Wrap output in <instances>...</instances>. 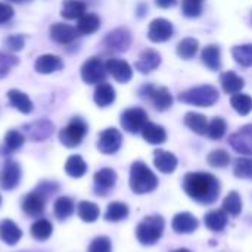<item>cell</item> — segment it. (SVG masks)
<instances>
[{
	"label": "cell",
	"instance_id": "cell-42",
	"mask_svg": "<svg viewBox=\"0 0 252 252\" xmlns=\"http://www.w3.org/2000/svg\"><path fill=\"white\" fill-rule=\"evenodd\" d=\"M226 130H227V123L221 117H217L208 124L207 136L213 140H220L226 134Z\"/></svg>",
	"mask_w": 252,
	"mask_h": 252
},
{
	"label": "cell",
	"instance_id": "cell-7",
	"mask_svg": "<svg viewBox=\"0 0 252 252\" xmlns=\"http://www.w3.org/2000/svg\"><path fill=\"white\" fill-rule=\"evenodd\" d=\"M148 123V114L142 108H130L121 114V126L128 133H140Z\"/></svg>",
	"mask_w": 252,
	"mask_h": 252
},
{
	"label": "cell",
	"instance_id": "cell-37",
	"mask_svg": "<svg viewBox=\"0 0 252 252\" xmlns=\"http://www.w3.org/2000/svg\"><path fill=\"white\" fill-rule=\"evenodd\" d=\"M100 210L96 204L89 201H81L78 204V217L86 223H94L99 219Z\"/></svg>",
	"mask_w": 252,
	"mask_h": 252
},
{
	"label": "cell",
	"instance_id": "cell-10",
	"mask_svg": "<svg viewBox=\"0 0 252 252\" xmlns=\"http://www.w3.org/2000/svg\"><path fill=\"white\" fill-rule=\"evenodd\" d=\"M103 44L112 52H127L131 44V34L127 28H117L105 37Z\"/></svg>",
	"mask_w": 252,
	"mask_h": 252
},
{
	"label": "cell",
	"instance_id": "cell-51",
	"mask_svg": "<svg viewBox=\"0 0 252 252\" xmlns=\"http://www.w3.org/2000/svg\"><path fill=\"white\" fill-rule=\"evenodd\" d=\"M13 16V9L7 3H0V25L10 21Z\"/></svg>",
	"mask_w": 252,
	"mask_h": 252
},
{
	"label": "cell",
	"instance_id": "cell-25",
	"mask_svg": "<svg viewBox=\"0 0 252 252\" xmlns=\"http://www.w3.org/2000/svg\"><path fill=\"white\" fill-rule=\"evenodd\" d=\"M149 99L152 100L155 109H158L161 112L170 109L171 105H173V96H171V93H170V90L167 87H154L152 94H151Z\"/></svg>",
	"mask_w": 252,
	"mask_h": 252
},
{
	"label": "cell",
	"instance_id": "cell-8",
	"mask_svg": "<svg viewBox=\"0 0 252 252\" xmlns=\"http://www.w3.org/2000/svg\"><path fill=\"white\" fill-rule=\"evenodd\" d=\"M21 176L22 171L19 164L13 159H6L0 171V188L3 190H13L15 188H18L21 182Z\"/></svg>",
	"mask_w": 252,
	"mask_h": 252
},
{
	"label": "cell",
	"instance_id": "cell-48",
	"mask_svg": "<svg viewBox=\"0 0 252 252\" xmlns=\"http://www.w3.org/2000/svg\"><path fill=\"white\" fill-rule=\"evenodd\" d=\"M89 252H112V244L108 236H97L89 245Z\"/></svg>",
	"mask_w": 252,
	"mask_h": 252
},
{
	"label": "cell",
	"instance_id": "cell-47",
	"mask_svg": "<svg viewBox=\"0 0 252 252\" xmlns=\"http://www.w3.org/2000/svg\"><path fill=\"white\" fill-rule=\"evenodd\" d=\"M18 65V58L0 52V78L6 77Z\"/></svg>",
	"mask_w": 252,
	"mask_h": 252
},
{
	"label": "cell",
	"instance_id": "cell-41",
	"mask_svg": "<svg viewBox=\"0 0 252 252\" xmlns=\"http://www.w3.org/2000/svg\"><path fill=\"white\" fill-rule=\"evenodd\" d=\"M223 210L230 216H239L242 211V199L238 192H230L223 201Z\"/></svg>",
	"mask_w": 252,
	"mask_h": 252
},
{
	"label": "cell",
	"instance_id": "cell-18",
	"mask_svg": "<svg viewBox=\"0 0 252 252\" xmlns=\"http://www.w3.org/2000/svg\"><path fill=\"white\" fill-rule=\"evenodd\" d=\"M161 65V55L152 49L143 50L139 56V61L134 63L136 69L142 74H149Z\"/></svg>",
	"mask_w": 252,
	"mask_h": 252
},
{
	"label": "cell",
	"instance_id": "cell-20",
	"mask_svg": "<svg viewBox=\"0 0 252 252\" xmlns=\"http://www.w3.org/2000/svg\"><path fill=\"white\" fill-rule=\"evenodd\" d=\"M34 68L38 74H52V72L61 71L63 68V62L59 56L46 53L37 58Z\"/></svg>",
	"mask_w": 252,
	"mask_h": 252
},
{
	"label": "cell",
	"instance_id": "cell-3",
	"mask_svg": "<svg viewBox=\"0 0 252 252\" xmlns=\"http://www.w3.org/2000/svg\"><path fill=\"white\" fill-rule=\"evenodd\" d=\"M164 226L165 223L161 216H149L137 224L136 238L145 247L155 245L164 233Z\"/></svg>",
	"mask_w": 252,
	"mask_h": 252
},
{
	"label": "cell",
	"instance_id": "cell-55",
	"mask_svg": "<svg viewBox=\"0 0 252 252\" xmlns=\"http://www.w3.org/2000/svg\"><path fill=\"white\" fill-rule=\"evenodd\" d=\"M25 252H28V251H25ZM37 252H40V251H37Z\"/></svg>",
	"mask_w": 252,
	"mask_h": 252
},
{
	"label": "cell",
	"instance_id": "cell-49",
	"mask_svg": "<svg viewBox=\"0 0 252 252\" xmlns=\"http://www.w3.org/2000/svg\"><path fill=\"white\" fill-rule=\"evenodd\" d=\"M4 46L7 47V50L10 52H19L24 49L25 46V37L21 34H15V35H9L4 40Z\"/></svg>",
	"mask_w": 252,
	"mask_h": 252
},
{
	"label": "cell",
	"instance_id": "cell-30",
	"mask_svg": "<svg viewBox=\"0 0 252 252\" xmlns=\"http://www.w3.org/2000/svg\"><path fill=\"white\" fill-rule=\"evenodd\" d=\"M65 173L72 179H80L87 173V164L80 155H71L65 162Z\"/></svg>",
	"mask_w": 252,
	"mask_h": 252
},
{
	"label": "cell",
	"instance_id": "cell-16",
	"mask_svg": "<svg viewBox=\"0 0 252 252\" xmlns=\"http://www.w3.org/2000/svg\"><path fill=\"white\" fill-rule=\"evenodd\" d=\"M106 71L118 81V83H128L133 78L131 66L123 59H108L106 61Z\"/></svg>",
	"mask_w": 252,
	"mask_h": 252
},
{
	"label": "cell",
	"instance_id": "cell-53",
	"mask_svg": "<svg viewBox=\"0 0 252 252\" xmlns=\"http://www.w3.org/2000/svg\"><path fill=\"white\" fill-rule=\"evenodd\" d=\"M173 252H190L189 250H186V248H180V250H176V251Z\"/></svg>",
	"mask_w": 252,
	"mask_h": 252
},
{
	"label": "cell",
	"instance_id": "cell-32",
	"mask_svg": "<svg viewBox=\"0 0 252 252\" xmlns=\"http://www.w3.org/2000/svg\"><path fill=\"white\" fill-rule=\"evenodd\" d=\"M86 13V4L81 0H63L61 15L65 19H80Z\"/></svg>",
	"mask_w": 252,
	"mask_h": 252
},
{
	"label": "cell",
	"instance_id": "cell-29",
	"mask_svg": "<svg viewBox=\"0 0 252 252\" xmlns=\"http://www.w3.org/2000/svg\"><path fill=\"white\" fill-rule=\"evenodd\" d=\"M100 19L96 13H84L77 24V31L80 35H89L99 30Z\"/></svg>",
	"mask_w": 252,
	"mask_h": 252
},
{
	"label": "cell",
	"instance_id": "cell-23",
	"mask_svg": "<svg viewBox=\"0 0 252 252\" xmlns=\"http://www.w3.org/2000/svg\"><path fill=\"white\" fill-rule=\"evenodd\" d=\"M201 59H202V63H204L208 69H211V71H219V69L221 68V52H220V47L216 46V44L207 46V47L202 50Z\"/></svg>",
	"mask_w": 252,
	"mask_h": 252
},
{
	"label": "cell",
	"instance_id": "cell-28",
	"mask_svg": "<svg viewBox=\"0 0 252 252\" xmlns=\"http://www.w3.org/2000/svg\"><path fill=\"white\" fill-rule=\"evenodd\" d=\"M221 87L227 94H238L245 87V81L233 71H227L221 75Z\"/></svg>",
	"mask_w": 252,
	"mask_h": 252
},
{
	"label": "cell",
	"instance_id": "cell-17",
	"mask_svg": "<svg viewBox=\"0 0 252 252\" xmlns=\"http://www.w3.org/2000/svg\"><path fill=\"white\" fill-rule=\"evenodd\" d=\"M78 31L77 28L63 24V22H56L50 27V37L53 41L61 43V44H69L72 43L77 37H78Z\"/></svg>",
	"mask_w": 252,
	"mask_h": 252
},
{
	"label": "cell",
	"instance_id": "cell-1",
	"mask_svg": "<svg viewBox=\"0 0 252 252\" xmlns=\"http://www.w3.org/2000/svg\"><path fill=\"white\" fill-rule=\"evenodd\" d=\"M188 196L199 204H213L220 195V182L210 173H188L183 180Z\"/></svg>",
	"mask_w": 252,
	"mask_h": 252
},
{
	"label": "cell",
	"instance_id": "cell-9",
	"mask_svg": "<svg viewBox=\"0 0 252 252\" xmlns=\"http://www.w3.org/2000/svg\"><path fill=\"white\" fill-rule=\"evenodd\" d=\"M123 145V136L117 128H106L99 134L97 149L105 155H112L120 151Z\"/></svg>",
	"mask_w": 252,
	"mask_h": 252
},
{
	"label": "cell",
	"instance_id": "cell-27",
	"mask_svg": "<svg viewBox=\"0 0 252 252\" xmlns=\"http://www.w3.org/2000/svg\"><path fill=\"white\" fill-rule=\"evenodd\" d=\"M142 136L143 139L151 143V145H162L167 140V131L164 130V127L157 126L154 123H146V126L142 130Z\"/></svg>",
	"mask_w": 252,
	"mask_h": 252
},
{
	"label": "cell",
	"instance_id": "cell-31",
	"mask_svg": "<svg viewBox=\"0 0 252 252\" xmlns=\"http://www.w3.org/2000/svg\"><path fill=\"white\" fill-rule=\"evenodd\" d=\"M205 226L213 232H221L227 226V214L224 210H213L205 216Z\"/></svg>",
	"mask_w": 252,
	"mask_h": 252
},
{
	"label": "cell",
	"instance_id": "cell-33",
	"mask_svg": "<svg viewBox=\"0 0 252 252\" xmlns=\"http://www.w3.org/2000/svg\"><path fill=\"white\" fill-rule=\"evenodd\" d=\"M185 124L186 127H189L192 131H195L196 134H207V128H208V121L207 117L198 112H188L185 115Z\"/></svg>",
	"mask_w": 252,
	"mask_h": 252
},
{
	"label": "cell",
	"instance_id": "cell-38",
	"mask_svg": "<svg viewBox=\"0 0 252 252\" xmlns=\"http://www.w3.org/2000/svg\"><path fill=\"white\" fill-rule=\"evenodd\" d=\"M232 55L235 58V61L245 66L250 68L252 66V44H241V46H235L232 49Z\"/></svg>",
	"mask_w": 252,
	"mask_h": 252
},
{
	"label": "cell",
	"instance_id": "cell-46",
	"mask_svg": "<svg viewBox=\"0 0 252 252\" xmlns=\"http://www.w3.org/2000/svg\"><path fill=\"white\" fill-rule=\"evenodd\" d=\"M204 0H182V12L188 18H198L202 13Z\"/></svg>",
	"mask_w": 252,
	"mask_h": 252
},
{
	"label": "cell",
	"instance_id": "cell-39",
	"mask_svg": "<svg viewBox=\"0 0 252 252\" xmlns=\"http://www.w3.org/2000/svg\"><path fill=\"white\" fill-rule=\"evenodd\" d=\"M199 49V43L198 40L192 38V37H188L185 40H182L179 44H177V55L182 58V59H192L196 52Z\"/></svg>",
	"mask_w": 252,
	"mask_h": 252
},
{
	"label": "cell",
	"instance_id": "cell-35",
	"mask_svg": "<svg viewBox=\"0 0 252 252\" xmlns=\"http://www.w3.org/2000/svg\"><path fill=\"white\" fill-rule=\"evenodd\" d=\"M52 232H53V226L49 220L46 219H40L37 221H34L30 227V233L31 236L35 239V241H47L50 236H52Z\"/></svg>",
	"mask_w": 252,
	"mask_h": 252
},
{
	"label": "cell",
	"instance_id": "cell-2",
	"mask_svg": "<svg viewBox=\"0 0 252 252\" xmlns=\"http://www.w3.org/2000/svg\"><path fill=\"white\" fill-rule=\"evenodd\" d=\"M158 186V177L151 171V168L142 162L136 161L130 168V189L136 195H143L155 190Z\"/></svg>",
	"mask_w": 252,
	"mask_h": 252
},
{
	"label": "cell",
	"instance_id": "cell-45",
	"mask_svg": "<svg viewBox=\"0 0 252 252\" xmlns=\"http://www.w3.org/2000/svg\"><path fill=\"white\" fill-rule=\"evenodd\" d=\"M233 173L238 179H252V158L236 159Z\"/></svg>",
	"mask_w": 252,
	"mask_h": 252
},
{
	"label": "cell",
	"instance_id": "cell-12",
	"mask_svg": "<svg viewBox=\"0 0 252 252\" xmlns=\"http://www.w3.org/2000/svg\"><path fill=\"white\" fill-rule=\"evenodd\" d=\"M230 146L244 155H252V124L244 126L229 137Z\"/></svg>",
	"mask_w": 252,
	"mask_h": 252
},
{
	"label": "cell",
	"instance_id": "cell-15",
	"mask_svg": "<svg viewBox=\"0 0 252 252\" xmlns=\"http://www.w3.org/2000/svg\"><path fill=\"white\" fill-rule=\"evenodd\" d=\"M46 201L47 199L41 193H38L37 190L30 192L22 201V211L28 217H40L44 213Z\"/></svg>",
	"mask_w": 252,
	"mask_h": 252
},
{
	"label": "cell",
	"instance_id": "cell-40",
	"mask_svg": "<svg viewBox=\"0 0 252 252\" xmlns=\"http://www.w3.org/2000/svg\"><path fill=\"white\" fill-rule=\"evenodd\" d=\"M230 103L233 109L241 115H248L252 111V97L248 94H242V93L233 94L230 99Z\"/></svg>",
	"mask_w": 252,
	"mask_h": 252
},
{
	"label": "cell",
	"instance_id": "cell-11",
	"mask_svg": "<svg viewBox=\"0 0 252 252\" xmlns=\"http://www.w3.org/2000/svg\"><path fill=\"white\" fill-rule=\"evenodd\" d=\"M174 28L173 24L164 18H158L154 19L149 24V30H148V38L152 43H164L167 40H170L173 37Z\"/></svg>",
	"mask_w": 252,
	"mask_h": 252
},
{
	"label": "cell",
	"instance_id": "cell-5",
	"mask_svg": "<svg viewBox=\"0 0 252 252\" xmlns=\"http://www.w3.org/2000/svg\"><path fill=\"white\" fill-rule=\"evenodd\" d=\"M87 134V124L81 118H74L59 131V142L65 148H77Z\"/></svg>",
	"mask_w": 252,
	"mask_h": 252
},
{
	"label": "cell",
	"instance_id": "cell-21",
	"mask_svg": "<svg viewBox=\"0 0 252 252\" xmlns=\"http://www.w3.org/2000/svg\"><path fill=\"white\" fill-rule=\"evenodd\" d=\"M22 238V230L13 223L12 220H1L0 221V239L9 247L16 245Z\"/></svg>",
	"mask_w": 252,
	"mask_h": 252
},
{
	"label": "cell",
	"instance_id": "cell-14",
	"mask_svg": "<svg viewBox=\"0 0 252 252\" xmlns=\"http://www.w3.org/2000/svg\"><path fill=\"white\" fill-rule=\"evenodd\" d=\"M53 130H55V127L49 120H38V121L27 124L24 127V131L28 136V139H31L34 142H41V140L50 137Z\"/></svg>",
	"mask_w": 252,
	"mask_h": 252
},
{
	"label": "cell",
	"instance_id": "cell-24",
	"mask_svg": "<svg viewBox=\"0 0 252 252\" xmlns=\"http://www.w3.org/2000/svg\"><path fill=\"white\" fill-rule=\"evenodd\" d=\"M93 100L99 108H106L109 105L114 103L115 100V90L111 84L108 83H102L96 87L94 94H93Z\"/></svg>",
	"mask_w": 252,
	"mask_h": 252
},
{
	"label": "cell",
	"instance_id": "cell-19",
	"mask_svg": "<svg viewBox=\"0 0 252 252\" xmlns=\"http://www.w3.org/2000/svg\"><path fill=\"white\" fill-rule=\"evenodd\" d=\"M199 226V221L195 216H192L190 213H180L177 216H174L173 219V223H171V227L176 233H182V235H186V233H192L198 229Z\"/></svg>",
	"mask_w": 252,
	"mask_h": 252
},
{
	"label": "cell",
	"instance_id": "cell-43",
	"mask_svg": "<svg viewBox=\"0 0 252 252\" xmlns=\"http://www.w3.org/2000/svg\"><path fill=\"white\" fill-rule=\"evenodd\" d=\"M25 142V136L18 130H9L4 136V148L7 152L18 151Z\"/></svg>",
	"mask_w": 252,
	"mask_h": 252
},
{
	"label": "cell",
	"instance_id": "cell-22",
	"mask_svg": "<svg viewBox=\"0 0 252 252\" xmlns=\"http://www.w3.org/2000/svg\"><path fill=\"white\" fill-rule=\"evenodd\" d=\"M154 154H155L154 164H155V167L161 173H164V174L174 173V170L177 168V164H179V161H177V158H176L174 154L167 152V151H162V149H157Z\"/></svg>",
	"mask_w": 252,
	"mask_h": 252
},
{
	"label": "cell",
	"instance_id": "cell-36",
	"mask_svg": "<svg viewBox=\"0 0 252 252\" xmlns=\"http://www.w3.org/2000/svg\"><path fill=\"white\" fill-rule=\"evenodd\" d=\"M127 216H128V207L123 202L115 201L108 205L106 213H105V220L111 223H117V221L127 219Z\"/></svg>",
	"mask_w": 252,
	"mask_h": 252
},
{
	"label": "cell",
	"instance_id": "cell-50",
	"mask_svg": "<svg viewBox=\"0 0 252 252\" xmlns=\"http://www.w3.org/2000/svg\"><path fill=\"white\" fill-rule=\"evenodd\" d=\"M38 193H41L46 199L49 198V196H52L53 193H56L58 190H59V185H56V183H53V182H41L38 186H37V189H35Z\"/></svg>",
	"mask_w": 252,
	"mask_h": 252
},
{
	"label": "cell",
	"instance_id": "cell-13",
	"mask_svg": "<svg viewBox=\"0 0 252 252\" xmlns=\"http://www.w3.org/2000/svg\"><path fill=\"white\" fill-rule=\"evenodd\" d=\"M117 183V173L112 168H102L94 174V192L99 196H106Z\"/></svg>",
	"mask_w": 252,
	"mask_h": 252
},
{
	"label": "cell",
	"instance_id": "cell-6",
	"mask_svg": "<svg viewBox=\"0 0 252 252\" xmlns=\"http://www.w3.org/2000/svg\"><path fill=\"white\" fill-rule=\"evenodd\" d=\"M81 78L86 84H102L106 80V65L99 58H89L81 66Z\"/></svg>",
	"mask_w": 252,
	"mask_h": 252
},
{
	"label": "cell",
	"instance_id": "cell-34",
	"mask_svg": "<svg viewBox=\"0 0 252 252\" xmlns=\"http://www.w3.org/2000/svg\"><path fill=\"white\" fill-rule=\"evenodd\" d=\"M74 202L71 198L68 196H59L55 204H53V214L59 221L66 220L68 217H71L74 214Z\"/></svg>",
	"mask_w": 252,
	"mask_h": 252
},
{
	"label": "cell",
	"instance_id": "cell-4",
	"mask_svg": "<svg viewBox=\"0 0 252 252\" xmlns=\"http://www.w3.org/2000/svg\"><path fill=\"white\" fill-rule=\"evenodd\" d=\"M179 100L188 105L208 108L219 100V90L213 86H198L180 93Z\"/></svg>",
	"mask_w": 252,
	"mask_h": 252
},
{
	"label": "cell",
	"instance_id": "cell-26",
	"mask_svg": "<svg viewBox=\"0 0 252 252\" xmlns=\"http://www.w3.org/2000/svg\"><path fill=\"white\" fill-rule=\"evenodd\" d=\"M7 99H9L10 105L15 109H18L19 112H22V114H30L34 109V105L30 100V97L25 93L19 92V90H15V89L9 90L7 92Z\"/></svg>",
	"mask_w": 252,
	"mask_h": 252
},
{
	"label": "cell",
	"instance_id": "cell-44",
	"mask_svg": "<svg viewBox=\"0 0 252 252\" xmlns=\"http://www.w3.org/2000/svg\"><path fill=\"white\" fill-rule=\"evenodd\" d=\"M208 164L214 168H224L229 165L230 162V155L229 152H226L224 149H216L213 152H210L208 158H207Z\"/></svg>",
	"mask_w": 252,
	"mask_h": 252
},
{
	"label": "cell",
	"instance_id": "cell-52",
	"mask_svg": "<svg viewBox=\"0 0 252 252\" xmlns=\"http://www.w3.org/2000/svg\"><path fill=\"white\" fill-rule=\"evenodd\" d=\"M157 6L161 7V9H170L173 6H176L177 0H155Z\"/></svg>",
	"mask_w": 252,
	"mask_h": 252
},
{
	"label": "cell",
	"instance_id": "cell-54",
	"mask_svg": "<svg viewBox=\"0 0 252 252\" xmlns=\"http://www.w3.org/2000/svg\"><path fill=\"white\" fill-rule=\"evenodd\" d=\"M0 205H1V196H0Z\"/></svg>",
	"mask_w": 252,
	"mask_h": 252
}]
</instances>
